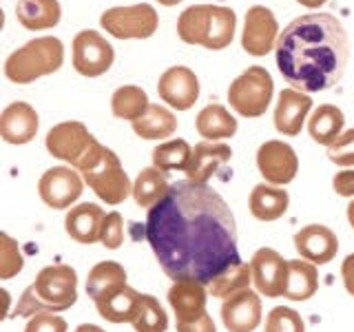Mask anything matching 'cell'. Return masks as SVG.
I'll list each match as a JSON object with an SVG mask.
<instances>
[{
	"label": "cell",
	"mask_w": 354,
	"mask_h": 332,
	"mask_svg": "<svg viewBox=\"0 0 354 332\" xmlns=\"http://www.w3.org/2000/svg\"><path fill=\"white\" fill-rule=\"evenodd\" d=\"M144 232L162 270L173 282L195 279L208 286L241 261L235 217L224 197L208 184L175 182L149 208Z\"/></svg>",
	"instance_id": "obj_1"
},
{
	"label": "cell",
	"mask_w": 354,
	"mask_h": 332,
	"mask_svg": "<svg viewBox=\"0 0 354 332\" xmlns=\"http://www.w3.org/2000/svg\"><path fill=\"white\" fill-rule=\"evenodd\" d=\"M348 58V31L332 14L295 18L277 42V66L283 80L304 93L335 86L346 73Z\"/></svg>",
	"instance_id": "obj_2"
},
{
	"label": "cell",
	"mask_w": 354,
	"mask_h": 332,
	"mask_svg": "<svg viewBox=\"0 0 354 332\" xmlns=\"http://www.w3.org/2000/svg\"><path fill=\"white\" fill-rule=\"evenodd\" d=\"M77 299V275L71 266L55 264L42 268L14 310L18 317L58 315L69 310Z\"/></svg>",
	"instance_id": "obj_3"
},
{
	"label": "cell",
	"mask_w": 354,
	"mask_h": 332,
	"mask_svg": "<svg viewBox=\"0 0 354 332\" xmlns=\"http://www.w3.org/2000/svg\"><path fill=\"white\" fill-rule=\"evenodd\" d=\"M237 16L230 7L193 5L177 20V36L186 44H202L210 51H221L235 38Z\"/></svg>",
	"instance_id": "obj_4"
},
{
	"label": "cell",
	"mask_w": 354,
	"mask_h": 332,
	"mask_svg": "<svg viewBox=\"0 0 354 332\" xmlns=\"http://www.w3.org/2000/svg\"><path fill=\"white\" fill-rule=\"evenodd\" d=\"M64 62V47L58 38L42 36L29 40L25 47L14 51L5 62L7 80L16 84H31L42 75L55 73Z\"/></svg>",
	"instance_id": "obj_5"
},
{
	"label": "cell",
	"mask_w": 354,
	"mask_h": 332,
	"mask_svg": "<svg viewBox=\"0 0 354 332\" xmlns=\"http://www.w3.org/2000/svg\"><path fill=\"white\" fill-rule=\"evenodd\" d=\"M47 151L66 164H71L73 169L84 173L100 155L104 147L100 144L82 122H62L55 124L47 133Z\"/></svg>",
	"instance_id": "obj_6"
},
{
	"label": "cell",
	"mask_w": 354,
	"mask_h": 332,
	"mask_svg": "<svg viewBox=\"0 0 354 332\" xmlns=\"http://www.w3.org/2000/svg\"><path fill=\"white\" fill-rule=\"evenodd\" d=\"M274 93L272 75L263 66H248L228 86V102L241 118H261Z\"/></svg>",
	"instance_id": "obj_7"
},
{
	"label": "cell",
	"mask_w": 354,
	"mask_h": 332,
	"mask_svg": "<svg viewBox=\"0 0 354 332\" xmlns=\"http://www.w3.org/2000/svg\"><path fill=\"white\" fill-rule=\"evenodd\" d=\"M82 177L88 184V188H91L102 202L111 206H118L124 202L129 195H133V184L129 180V175L124 173V169H122L120 158L106 147L102 155L82 173Z\"/></svg>",
	"instance_id": "obj_8"
},
{
	"label": "cell",
	"mask_w": 354,
	"mask_h": 332,
	"mask_svg": "<svg viewBox=\"0 0 354 332\" xmlns=\"http://www.w3.org/2000/svg\"><path fill=\"white\" fill-rule=\"evenodd\" d=\"M100 25L106 33L120 40H144L158 31L160 18L151 5L140 3L131 7H111L106 9Z\"/></svg>",
	"instance_id": "obj_9"
},
{
	"label": "cell",
	"mask_w": 354,
	"mask_h": 332,
	"mask_svg": "<svg viewBox=\"0 0 354 332\" xmlns=\"http://www.w3.org/2000/svg\"><path fill=\"white\" fill-rule=\"evenodd\" d=\"M115 60L113 47L93 29H84L73 38V66L80 75L97 77L106 73Z\"/></svg>",
	"instance_id": "obj_10"
},
{
	"label": "cell",
	"mask_w": 354,
	"mask_h": 332,
	"mask_svg": "<svg viewBox=\"0 0 354 332\" xmlns=\"http://www.w3.org/2000/svg\"><path fill=\"white\" fill-rule=\"evenodd\" d=\"M277 42H279V25H277L274 14L263 5L250 7L241 33L243 51L254 55V58H261V55L277 49Z\"/></svg>",
	"instance_id": "obj_11"
},
{
	"label": "cell",
	"mask_w": 354,
	"mask_h": 332,
	"mask_svg": "<svg viewBox=\"0 0 354 332\" xmlns=\"http://www.w3.org/2000/svg\"><path fill=\"white\" fill-rule=\"evenodd\" d=\"M257 169L268 184L286 186L295 180V175L299 171L297 153L290 144H286L281 140L263 142L257 151Z\"/></svg>",
	"instance_id": "obj_12"
},
{
	"label": "cell",
	"mask_w": 354,
	"mask_h": 332,
	"mask_svg": "<svg viewBox=\"0 0 354 332\" xmlns=\"http://www.w3.org/2000/svg\"><path fill=\"white\" fill-rule=\"evenodd\" d=\"M252 284L263 297H283L288 284V259L272 248H259L250 259Z\"/></svg>",
	"instance_id": "obj_13"
},
{
	"label": "cell",
	"mask_w": 354,
	"mask_h": 332,
	"mask_svg": "<svg viewBox=\"0 0 354 332\" xmlns=\"http://www.w3.org/2000/svg\"><path fill=\"white\" fill-rule=\"evenodd\" d=\"M38 193L49 208H69L82 195V180L71 166H53L40 177Z\"/></svg>",
	"instance_id": "obj_14"
},
{
	"label": "cell",
	"mask_w": 354,
	"mask_h": 332,
	"mask_svg": "<svg viewBox=\"0 0 354 332\" xmlns=\"http://www.w3.org/2000/svg\"><path fill=\"white\" fill-rule=\"evenodd\" d=\"M158 93L166 104L177 111H188L199 98V80L188 66H171L160 75Z\"/></svg>",
	"instance_id": "obj_15"
},
{
	"label": "cell",
	"mask_w": 354,
	"mask_h": 332,
	"mask_svg": "<svg viewBox=\"0 0 354 332\" xmlns=\"http://www.w3.org/2000/svg\"><path fill=\"white\" fill-rule=\"evenodd\" d=\"M295 248L301 255V259L324 266L337 257L339 239L337 232L324 224H308L295 232Z\"/></svg>",
	"instance_id": "obj_16"
},
{
	"label": "cell",
	"mask_w": 354,
	"mask_h": 332,
	"mask_svg": "<svg viewBox=\"0 0 354 332\" xmlns=\"http://www.w3.org/2000/svg\"><path fill=\"white\" fill-rule=\"evenodd\" d=\"M221 321L228 332H252L261 324V299L250 288L221 304Z\"/></svg>",
	"instance_id": "obj_17"
},
{
	"label": "cell",
	"mask_w": 354,
	"mask_h": 332,
	"mask_svg": "<svg viewBox=\"0 0 354 332\" xmlns=\"http://www.w3.org/2000/svg\"><path fill=\"white\" fill-rule=\"evenodd\" d=\"M206 295L208 288L195 279H180L171 286L169 304L175 313L177 324H193L206 315Z\"/></svg>",
	"instance_id": "obj_18"
},
{
	"label": "cell",
	"mask_w": 354,
	"mask_h": 332,
	"mask_svg": "<svg viewBox=\"0 0 354 332\" xmlns=\"http://www.w3.org/2000/svg\"><path fill=\"white\" fill-rule=\"evenodd\" d=\"M310 109H313V100L308 93L292 86L283 89L274 107V129L288 138L299 136L304 122L308 120Z\"/></svg>",
	"instance_id": "obj_19"
},
{
	"label": "cell",
	"mask_w": 354,
	"mask_h": 332,
	"mask_svg": "<svg viewBox=\"0 0 354 332\" xmlns=\"http://www.w3.org/2000/svg\"><path fill=\"white\" fill-rule=\"evenodd\" d=\"M38 113L27 102H11L0 116V136L7 144H27L38 133Z\"/></svg>",
	"instance_id": "obj_20"
},
{
	"label": "cell",
	"mask_w": 354,
	"mask_h": 332,
	"mask_svg": "<svg viewBox=\"0 0 354 332\" xmlns=\"http://www.w3.org/2000/svg\"><path fill=\"white\" fill-rule=\"evenodd\" d=\"M230 158H232V151L228 144L204 140L195 144L191 164H188V169L184 173L188 175V180H193L197 184H206L219 169H224L230 162Z\"/></svg>",
	"instance_id": "obj_21"
},
{
	"label": "cell",
	"mask_w": 354,
	"mask_h": 332,
	"mask_svg": "<svg viewBox=\"0 0 354 332\" xmlns=\"http://www.w3.org/2000/svg\"><path fill=\"white\" fill-rule=\"evenodd\" d=\"M106 213L97 204L84 202L73 206L64 217V230L77 243H95L102 235Z\"/></svg>",
	"instance_id": "obj_22"
},
{
	"label": "cell",
	"mask_w": 354,
	"mask_h": 332,
	"mask_svg": "<svg viewBox=\"0 0 354 332\" xmlns=\"http://www.w3.org/2000/svg\"><path fill=\"white\" fill-rule=\"evenodd\" d=\"M140 293L136 288H131L129 284L118 288L115 293H111L102 299H97L95 308L100 317H104L111 324H133L138 313V306H140Z\"/></svg>",
	"instance_id": "obj_23"
},
{
	"label": "cell",
	"mask_w": 354,
	"mask_h": 332,
	"mask_svg": "<svg viewBox=\"0 0 354 332\" xmlns=\"http://www.w3.org/2000/svg\"><path fill=\"white\" fill-rule=\"evenodd\" d=\"M288 204H290V197H288L283 188L272 186L268 182L254 186L248 197L250 213L259 221H277L279 217H283Z\"/></svg>",
	"instance_id": "obj_24"
},
{
	"label": "cell",
	"mask_w": 354,
	"mask_h": 332,
	"mask_svg": "<svg viewBox=\"0 0 354 332\" xmlns=\"http://www.w3.org/2000/svg\"><path fill=\"white\" fill-rule=\"evenodd\" d=\"M62 9L58 0H18L16 18L29 31L51 29L60 22Z\"/></svg>",
	"instance_id": "obj_25"
},
{
	"label": "cell",
	"mask_w": 354,
	"mask_h": 332,
	"mask_svg": "<svg viewBox=\"0 0 354 332\" xmlns=\"http://www.w3.org/2000/svg\"><path fill=\"white\" fill-rule=\"evenodd\" d=\"M195 129L208 142L228 140L237 133V120L230 116V111L221 104H208L197 113Z\"/></svg>",
	"instance_id": "obj_26"
},
{
	"label": "cell",
	"mask_w": 354,
	"mask_h": 332,
	"mask_svg": "<svg viewBox=\"0 0 354 332\" xmlns=\"http://www.w3.org/2000/svg\"><path fill=\"white\" fill-rule=\"evenodd\" d=\"M319 288V273L317 266L306 259H288V284L286 295L292 302H308L315 297Z\"/></svg>",
	"instance_id": "obj_27"
},
{
	"label": "cell",
	"mask_w": 354,
	"mask_h": 332,
	"mask_svg": "<svg viewBox=\"0 0 354 332\" xmlns=\"http://www.w3.org/2000/svg\"><path fill=\"white\" fill-rule=\"evenodd\" d=\"M127 286V270L122 268L118 261H100L95 264L86 277V295L97 302L118 288Z\"/></svg>",
	"instance_id": "obj_28"
},
{
	"label": "cell",
	"mask_w": 354,
	"mask_h": 332,
	"mask_svg": "<svg viewBox=\"0 0 354 332\" xmlns=\"http://www.w3.org/2000/svg\"><path fill=\"white\" fill-rule=\"evenodd\" d=\"M136 136L144 140H164L171 138L177 131V118L171 109H166L162 104H151L140 120L131 122Z\"/></svg>",
	"instance_id": "obj_29"
},
{
	"label": "cell",
	"mask_w": 354,
	"mask_h": 332,
	"mask_svg": "<svg viewBox=\"0 0 354 332\" xmlns=\"http://www.w3.org/2000/svg\"><path fill=\"white\" fill-rule=\"evenodd\" d=\"M343 124H346V116H343V111L339 107L321 104L319 109H315V113L308 120V133L317 144L330 147L343 133Z\"/></svg>",
	"instance_id": "obj_30"
},
{
	"label": "cell",
	"mask_w": 354,
	"mask_h": 332,
	"mask_svg": "<svg viewBox=\"0 0 354 332\" xmlns=\"http://www.w3.org/2000/svg\"><path fill=\"white\" fill-rule=\"evenodd\" d=\"M169 182H166V173L155 169H142L138 180L133 182V199L142 208H153L160 199L169 193Z\"/></svg>",
	"instance_id": "obj_31"
},
{
	"label": "cell",
	"mask_w": 354,
	"mask_h": 332,
	"mask_svg": "<svg viewBox=\"0 0 354 332\" xmlns=\"http://www.w3.org/2000/svg\"><path fill=\"white\" fill-rule=\"evenodd\" d=\"M149 107H151V102H149L147 91L136 84L120 86L113 93V98H111V111H113V116L120 120L136 122L147 113Z\"/></svg>",
	"instance_id": "obj_32"
},
{
	"label": "cell",
	"mask_w": 354,
	"mask_h": 332,
	"mask_svg": "<svg viewBox=\"0 0 354 332\" xmlns=\"http://www.w3.org/2000/svg\"><path fill=\"white\" fill-rule=\"evenodd\" d=\"M193 158V147L186 140H169L153 149V166L164 173L186 171Z\"/></svg>",
	"instance_id": "obj_33"
},
{
	"label": "cell",
	"mask_w": 354,
	"mask_h": 332,
	"mask_svg": "<svg viewBox=\"0 0 354 332\" xmlns=\"http://www.w3.org/2000/svg\"><path fill=\"white\" fill-rule=\"evenodd\" d=\"M250 282H252L250 264L239 261L235 266H230L226 273H221L219 277H215V279L208 284V293L213 297H219V299H228V297L237 295V293L248 290Z\"/></svg>",
	"instance_id": "obj_34"
},
{
	"label": "cell",
	"mask_w": 354,
	"mask_h": 332,
	"mask_svg": "<svg viewBox=\"0 0 354 332\" xmlns=\"http://www.w3.org/2000/svg\"><path fill=\"white\" fill-rule=\"evenodd\" d=\"M133 328L136 332H166L169 328V315L153 295H142L136 319H133Z\"/></svg>",
	"instance_id": "obj_35"
},
{
	"label": "cell",
	"mask_w": 354,
	"mask_h": 332,
	"mask_svg": "<svg viewBox=\"0 0 354 332\" xmlns=\"http://www.w3.org/2000/svg\"><path fill=\"white\" fill-rule=\"evenodd\" d=\"M263 332H306L301 315L292 308L277 306L270 310V315L266 317Z\"/></svg>",
	"instance_id": "obj_36"
},
{
	"label": "cell",
	"mask_w": 354,
	"mask_h": 332,
	"mask_svg": "<svg viewBox=\"0 0 354 332\" xmlns=\"http://www.w3.org/2000/svg\"><path fill=\"white\" fill-rule=\"evenodd\" d=\"M22 266H25V259H22L18 243L7 232H3L0 235V279L16 277L22 270Z\"/></svg>",
	"instance_id": "obj_37"
},
{
	"label": "cell",
	"mask_w": 354,
	"mask_h": 332,
	"mask_svg": "<svg viewBox=\"0 0 354 332\" xmlns=\"http://www.w3.org/2000/svg\"><path fill=\"white\" fill-rule=\"evenodd\" d=\"M328 158L339 166H354V129L343 131L341 136L328 147Z\"/></svg>",
	"instance_id": "obj_38"
},
{
	"label": "cell",
	"mask_w": 354,
	"mask_h": 332,
	"mask_svg": "<svg viewBox=\"0 0 354 332\" xmlns=\"http://www.w3.org/2000/svg\"><path fill=\"white\" fill-rule=\"evenodd\" d=\"M100 241H102L104 246L111 248V250H115V248L122 246V241H124V219H122V215L118 213V210H113V213L106 215Z\"/></svg>",
	"instance_id": "obj_39"
},
{
	"label": "cell",
	"mask_w": 354,
	"mask_h": 332,
	"mask_svg": "<svg viewBox=\"0 0 354 332\" xmlns=\"http://www.w3.org/2000/svg\"><path fill=\"white\" fill-rule=\"evenodd\" d=\"M25 332H66V321L58 315H36L29 319Z\"/></svg>",
	"instance_id": "obj_40"
},
{
	"label": "cell",
	"mask_w": 354,
	"mask_h": 332,
	"mask_svg": "<svg viewBox=\"0 0 354 332\" xmlns=\"http://www.w3.org/2000/svg\"><path fill=\"white\" fill-rule=\"evenodd\" d=\"M332 186H335L337 195L354 199V169H343L341 173H337L335 180H332Z\"/></svg>",
	"instance_id": "obj_41"
},
{
	"label": "cell",
	"mask_w": 354,
	"mask_h": 332,
	"mask_svg": "<svg viewBox=\"0 0 354 332\" xmlns=\"http://www.w3.org/2000/svg\"><path fill=\"white\" fill-rule=\"evenodd\" d=\"M177 332H217L215 321L208 313L204 317H199L193 324H177Z\"/></svg>",
	"instance_id": "obj_42"
},
{
	"label": "cell",
	"mask_w": 354,
	"mask_h": 332,
	"mask_svg": "<svg viewBox=\"0 0 354 332\" xmlns=\"http://www.w3.org/2000/svg\"><path fill=\"white\" fill-rule=\"evenodd\" d=\"M341 277L346 284V290L354 297V255H348L341 264Z\"/></svg>",
	"instance_id": "obj_43"
},
{
	"label": "cell",
	"mask_w": 354,
	"mask_h": 332,
	"mask_svg": "<svg viewBox=\"0 0 354 332\" xmlns=\"http://www.w3.org/2000/svg\"><path fill=\"white\" fill-rule=\"evenodd\" d=\"M299 5H304L308 9H319V7H324L328 0H297Z\"/></svg>",
	"instance_id": "obj_44"
},
{
	"label": "cell",
	"mask_w": 354,
	"mask_h": 332,
	"mask_svg": "<svg viewBox=\"0 0 354 332\" xmlns=\"http://www.w3.org/2000/svg\"><path fill=\"white\" fill-rule=\"evenodd\" d=\"M75 332H104L100 326H93V324H82V326H77Z\"/></svg>",
	"instance_id": "obj_45"
},
{
	"label": "cell",
	"mask_w": 354,
	"mask_h": 332,
	"mask_svg": "<svg viewBox=\"0 0 354 332\" xmlns=\"http://www.w3.org/2000/svg\"><path fill=\"white\" fill-rule=\"evenodd\" d=\"M348 221H350V226L354 228V199H352L350 206H348Z\"/></svg>",
	"instance_id": "obj_46"
},
{
	"label": "cell",
	"mask_w": 354,
	"mask_h": 332,
	"mask_svg": "<svg viewBox=\"0 0 354 332\" xmlns=\"http://www.w3.org/2000/svg\"><path fill=\"white\" fill-rule=\"evenodd\" d=\"M160 5H164V7H175L177 3H182V0H158Z\"/></svg>",
	"instance_id": "obj_47"
}]
</instances>
